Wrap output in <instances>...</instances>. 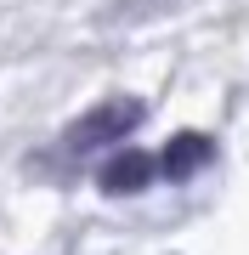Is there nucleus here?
I'll return each instance as SVG.
<instances>
[{"label": "nucleus", "mask_w": 249, "mask_h": 255, "mask_svg": "<svg viewBox=\"0 0 249 255\" xmlns=\"http://www.w3.org/2000/svg\"><path fill=\"white\" fill-rule=\"evenodd\" d=\"M136 125H142V102L108 97V102H96L91 114H80L74 125H68V147L85 153V147H102V142H125Z\"/></svg>", "instance_id": "nucleus-1"}, {"label": "nucleus", "mask_w": 249, "mask_h": 255, "mask_svg": "<svg viewBox=\"0 0 249 255\" xmlns=\"http://www.w3.org/2000/svg\"><path fill=\"white\" fill-rule=\"evenodd\" d=\"M153 170H159V159H148L142 147H119L108 164H102V193H113V199H125V193H142L153 182Z\"/></svg>", "instance_id": "nucleus-2"}, {"label": "nucleus", "mask_w": 249, "mask_h": 255, "mask_svg": "<svg viewBox=\"0 0 249 255\" xmlns=\"http://www.w3.org/2000/svg\"><path fill=\"white\" fill-rule=\"evenodd\" d=\"M210 159H215V142H210V136H198V130H181V136H170L165 159H159V170L175 176V182H187V176H198Z\"/></svg>", "instance_id": "nucleus-3"}]
</instances>
